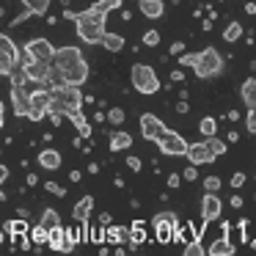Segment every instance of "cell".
<instances>
[{
	"label": "cell",
	"mask_w": 256,
	"mask_h": 256,
	"mask_svg": "<svg viewBox=\"0 0 256 256\" xmlns=\"http://www.w3.org/2000/svg\"><path fill=\"white\" fill-rule=\"evenodd\" d=\"M176 113H179V116H182V113H188V102H179V105H176Z\"/></svg>",
	"instance_id": "f5cc1de1"
},
{
	"label": "cell",
	"mask_w": 256,
	"mask_h": 256,
	"mask_svg": "<svg viewBox=\"0 0 256 256\" xmlns=\"http://www.w3.org/2000/svg\"><path fill=\"white\" fill-rule=\"evenodd\" d=\"M138 127H140V138H146V140H157L166 132V124H162L160 116H154V113H144Z\"/></svg>",
	"instance_id": "7c38bea8"
},
{
	"label": "cell",
	"mask_w": 256,
	"mask_h": 256,
	"mask_svg": "<svg viewBox=\"0 0 256 256\" xmlns=\"http://www.w3.org/2000/svg\"><path fill=\"white\" fill-rule=\"evenodd\" d=\"M39 166L44 168V171H58V168H61V152L42 149L39 152Z\"/></svg>",
	"instance_id": "d6986e66"
},
{
	"label": "cell",
	"mask_w": 256,
	"mask_h": 256,
	"mask_svg": "<svg viewBox=\"0 0 256 256\" xmlns=\"http://www.w3.org/2000/svg\"><path fill=\"white\" fill-rule=\"evenodd\" d=\"M146 223L144 220H132V223H130V250H138V245L140 242H144V240H146Z\"/></svg>",
	"instance_id": "ffe728a7"
},
{
	"label": "cell",
	"mask_w": 256,
	"mask_h": 256,
	"mask_svg": "<svg viewBox=\"0 0 256 256\" xmlns=\"http://www.w3.org/2000/svg\"><path fill=\"white\" fill-rule=\"evenodd\" d=\"M204 140H206V146H210V149H212V154H215V157L226 154V140L215 138V135H212V138H204Z\"/></svg>",
	"instance_id": "8d00e7d4"
},
{
	"label": "cell",
	"mask_w": 256,
	"mask_h": 256,
	"mask_svg": "<svg viewBox=\"0 0 256 256\" xmlns=\"http://www.w3.org/2000/svg\"><path fill=\"white\" fill-rule=\"evenodd\" d=\"M20 3H22L34 17H44L47 8H50V0H20Z\"/></svg>",
	"instance_id": "4316f807"
},
{
	"label": "cell",
	"mask_w": 256,
	"mask_h": 256,
	"mask_svg": "<svg viewBox=\"0 0 256 256\" xmlns=\"http://www.w3.org/2000/svg\"><path fill=\"white\" fill-rule=\"evenodd\" d=\"M184 80V72L182 69H176V72H171V83H182Z\"/></svg>",
	"instance_id": "681fc988"
},
{
	"label": "cell",
	"mask_w": 256,
	"mask_h": 256,
	"mask_svg": "<svg viewBox=\"0 0 256 256\" xmlns=\"http://www.w3.org/2000/svg\"><path fill=\"white\" fill-rule=\"evenodd\" d=\"M50 105H52V88L47 91L44 86L36 91H30V113L28 118L30 122H42L44 116H50Z\"/></svg>",
	"instance_id": "ba28073f"
},
{
	"label": "cell",
	"mask_w": 256,
	"mask_h": 256,
	"mask_svg": "<svg viewBox=\"0 0 256 256\" xmlns=\"http://www.w3.org/2000/svg\"><path fill=\"white\" fill-rule=\"evenodd\" d=\"M220 212H223V201L218 198V193L204 190V198H201V220H204V226L212 223V220H218Z\"/></svg>",
	"instance_id": "8fae6325"
},
{
	"label": "cell",
	"mask_w": 256,
	"mask_h": 256,
	"mask_svg": "<svg viewBox=\"0 0 256 256\" xmlns=\"http://www.w3.org/2000/svg\"><path fill=\"white\" fill-rule=\"evenodd\" d=\"M152 226L157 232L160 245H166V242H174V228L179 226V218H176V212H157L152 218Z\"/></svg>",
	"instance_id": "9c48e42d"
},
{
	"label": "cell",
	"mask_w": 256,
	"mask_h": 256,
	"mask_svg": "<svg viewBox=\"0 0 256 256\" xmlns=\"http://www.w3.org/2000/svg\"><path fill=\"white\" fill-rule=\"evenodd\" d=\"M182 179L184 176H179V174H168V188H171V190L182 188Z\"/></svg>",
	"instance_id": "bcb514c9"
},
{
	"label": "cell",
	"mask_w": 256,
	"mask_h": 256,
	"mask_svg": "<svg viewBox=\"0 0 256 256\" xmlns=\"http://www.w3.org/2000/svg\"><path fill=\"white\" fill-rule=\"evenodd\" d=\"M12 105L14 116H28L30 113V94L25 91V86H12Z\"/></svg>",
	"instance_id": "9a60e30c"
},
{
	"label": "cell",
	"mask_w": 256,
	"mask_h": 256,
	"mask_svg": "<svg viewBox=\"0 0 256 256\" xmlns=\"http://www.w3.org/2000/svg\"><path fill=\"white\" fill-rule=\"evenodd\" d=\"M108 122H110L113 127L124 124V110H122V108H110V110H108Z\"/></svg>",
	"instance_id": "f35d334b"
},
{
	"label": "cell",
	"mask_w": 256,
	"mask_h": 256,
	"mask_svg": "<svg viewBox=\"0 0 256 256\" xmlns=\"http://www.w3.org/2000/svg\"><path fill=\"white\" fill-rule=\"evenodd\" d=\"M52 64H56L64 74H66V80L72 86H83L86 80H88V64H86L83 50H80V47H74V44L58 47L56 61H52Z\"/></svg>",
	"instance_id": "7a4b0ae2"
},
{
	"label": "cell",
	"mask_w": 256,
	"mask_h": 256,
	"mask_svg": "<svg viewBox=\"0 0 256 256\" xmlns=\"http://www.w3.org/2000/svg\"><path fill=\"white\" fill-rule=\"evenodd\" d=\"M122 3H124V0H96L91 8H94V12H100V14H110L113 8H122Z\"/></svg>",
	"instance_id": "d6a6232c"
},
{
	"label": "cell",
	"mask_w": 256,
	"mask_h": 256,
	"mask_svg": "<svg viewBox=\"0 0 256 256\" xmlns=\"http://www.w3.org/2000/svg\"><path fill=\"white\" fill-rule=\"evenodd\" d=\"M245 127H248V132H256V108L248 110V116H245Z\"/></svg>",
	"instance_id": "ee69618b"
},
{
	"label": "cell",
	"mask_w": 256,
	"mask_h": 256,
	"mask_svg": "<svg viewBox=\"0 0 256 256\" xmlns=\"http://www.w3.org/2000/svg\"><path fill=\"white\" fill-rule=\"evenodd\" d=\"M138 12L149 20H160L162 14H166V3H162V0H140Z\"/></svg>",
	"instance_id": "2e32d148"
},
{
	"label": "cell",
	"mask_w": 256,
	"mask_h": 256,
	"mask_svg": "<svg viewBox=\"0 0 256 256\" xmlns=\"http://www.w3.org/2000/svg\"><path fill=\"white\" fill-rule=\"evenodd\" d=\"M226 140H228V144H237V140H240V132H228Z\"/></svg>",
	"instance_id": "db71d44e"
},
{
	"label": "cell",
	"mask_w": 256,
	"mask_h": 256,
	"mask_svg": "<svg viewBox=\"0 0 256 256\" xmlns=\"http://www.w3.org/2000/svg\"><path fill=\"white\" fill-rule=\"evenodd\" d=\"M96 223H102V226H110V215H108V212H100V218H96Z\"/></svg>",
	"instance_id": "f907efd6"
},
{
	"label": "cell",
	"mask_w": 256,
	"mask_h": 256,
	"mask_svg": "<svg viewBox=\"0 0 256 256\" xmlns=\"http://www.w3.org/2000/svg\"><path fill=\"white\" fill-rule=\"evenodd\" d=\"M220 176H206L204 179V190H210V193H218V190H220Z\"/></svg>",
	"instance_id": "b9f144b4"
},
{
	"label": "cell",
	"mask_w": 256,
	"mask_h": 256,
	"mask_svg": "<svg viewBox=\"0 0 256 256\" xmlns=\"http://www.w3.org/2000/svg\"><path fill=\"white\" fill-rule=\"evenodd\" d=\"M91 210H94V196H83V198H80L78 204L72 206V218H74L78 223H83V220H88Z\"/></svg>",
	"instance_id": "ac0fdd59"
},
{
	"label": "cell",
	"mask_w": 256,
	"mask_h": 256,
	"mask_svg": "<svg viewBox=\"0 0 256 256\" xmlns=\"http://www.w3.org/2000/svg\"><path fill=\"white\" fill-rule=\"evenodd\" d=\"M140 42H144L146 47H157V44H160V30H154V28H152V30H146V34H144V39H140Z\"/></svg>",
	"instance_id": "74e56055"
},
{
	"label": "cell",
	"mask_w": 256,
	"mask_h": 256,
	"mask_svg": "<svg viewBox=\"0 0 256 256\" xmlns=\"http://www.w3.org/2000/svg\"><path fill=\"white\" fill-rule=\"evenodd\" d=\"M0 179H3V182L8 179V168H6V166H0Z\"/></svg>",
	"instance_id": "9f6ffc18"
},
{
	"label": "cell",
	"mask_w": 256,
	"mask_h": 256,
	"mask_svg": "<svg viewBox=\"0 0 256 256\" xmlns=\"http://www.w3.org/2000/svg\"><path fill=\"white\" fill-rule=\"evenodd\" d=\"M28 240H30V234H28V232H25V234H12V250L25 248V245H28Z\"/></svg>",
	"instance_id": "ab89813d"
},
{
	"label": "cell",
	"mask_w": 256,
	"mask_h": 256,
	"mask_svg": "<svg viewBox=\"0 0 256 256\" xmlns=\"http://www.w3.org/2000/svg\"><path fill=\"white\" fill-rule=\"evenodd\" d=\"M198 130H201V135H204V138H212V135H218V122L212 116H204L198 122Z\"/></svg>",
	"instance_id": "1f68e13d"
},
{
	"label": "cell",
	"mask_w": 256,
	"mask_h": 256,
	"mask_svg": "<svg viewBox=\"0 0 256 256\" xmlns=\"http://www.w3.org/2000/svg\"><path fill=\"white\" fill-rule=\"evenodd\" d=\"M39 223H42V226H47V228H56V226H61V215H58L56 210H44Z\"/></svg>",
	"instance_id": "e575fe53"
},
{
	"label": "cell",
	"mask_w": 256,
	"mask_h": 256,
	"mask_svg": "<svg viewBox=\"0 0 256 256\" xmlns=\"http://www.w3.org/2000/svg\"><path fill=\"white\" fill-rule=\"evenodd\" d=\"M44 190H47V193H52V196H58V198L66 196V188H61L58 182H44Z\"/></svg>",
	"instance_id": "60d3db41"
},
{
	"label": "cell",
	"mask_w": 256,
	"mask_h": 256,
	"mask_svg": "<svg viewBox=\"0 0 256 256\" xmlns=\"http://www.w3.org/2000/svg\"><path fill=\"white\" fill-rule=\"evenodd\" d=\"M108 242L110 245H127L130 242V228L127 226H108Z\"/></svg>",
	"instance_id": "cb8c5ba5"
},
{
	"label": "cell",
	"mask_w": 256,
	"mask_h": 256,
	"mask_svg": "<svg viewBox=\"0 0 256 256\" xmlns=\"http://www.w3.org/2000/svg\"><path fill=\"white\" fill-rule=\"evenodd\" d=\"M80 176H83L80 171H72V174H69V182H80Z\"/></svg>",
	"instance_id": "11a10c76"
},
{
	"label": "cell",
	"mask_w": 256,
	"mask_h": 256,
	"mask_svg": "<svg viewBox=\"0 0 256 256\" xmlns=\"http://www.w3.org/2000/svg\"><path fill=\"white\" fill-rule=\"evenodd\" d=\"M182 176H184V182H196V179H198V166H193V162H190V166L182 171Z\"/></svg>",
	"instance_id": "7bdbcfd3"
},
{
	"label": "cell",
	"mask_w": 256,
	"mask_h": 256,
	"mask_svg": "<svg viewBox=\"0 0 256 256\" xmlns=\"http://www.w3.org/2000/svg\"><path fill=\"white\" fill-rule=\"evenodd\" d=\"M6 232H8V234H25V232H28V220H25V218L8 220V223H6Z\"/></svg>",
	"instance_id": "d590c367"
},
{
	"label": "cell",
	"mask_w": 256,
	"mask_h": 256,
	"mask_svg": "<svg viewBox=\"0 0 256 256\" xmlns=\"http://www.w3.org/2000/svg\"><path fill=\"white\" fill-rule=\"evenodd\" d=\"M64 17L72 20L74 22V30H78V36L86 42V44H102V39H105V20L108 14H100L94 12V8H86V12H64Z\"/></svg>",
	"instance_id": "6da1fadb"
},
{
	"label": "cell",
	"mask_w": 256,
	"mask_h": 256,
	"mask_svg": "<svg viewBox=\"0 0 256 256\" xmlns=\"http://www.w3.org/2000/svg\"><path fill=\"white\" fill-rule=\"evenodd\" d=\"M157 146H160V152L166 157H184L190 149V144L182 138L179 132H174V130H166V132L157 138Z\"/></svg>",
	"instance_id": "52a82bcc"
},
{
	"label": "cell",
	"mask_w": 256,
	"mask_h": 256,
	"mask_svg": "<svg viewBox=\"0 0 256 256\" xmlns=\"http://www.w3.org/2000/svg\"><path fill=\"white\" fill-rule=\"evenodd\" d=\"M22 50H28L30 56L36 58V61H50V64H52V61H56L58 47H52L50 39H42V36H39V39H30L28 44L22 47Z\"/></svg>",
	"instance_id": "30bf717a"
},
{
	"label": "cell",
	"mask_w": 256,
	"mask_h": 256,
	"mask_svg": "<svg viewBox=\"0 0 256 256\" xmlns=\"http://www.w3.org/2000/svg\"><path fill=\"white\" fill-rule=\"evenodd\" d=\"M226 118H228V122H237V118H240V113H237V110H228V116H226Z\"/></svg>",
	"instance_id": "6f0895ef"
},
{
	"label": "cell",
	"mask_w": 256,
	"mask_h": 256,
	"mask_svg": "<svg viewBox=\"0 0 256 256\" xmlns=\"http://www.w3.org/2000/svg\"><path fill=\"white\" fill-rule=\"evenodd\" d=\"M228 184H232L234 190H240V188H242V184H245V174H242V171H237V174H234V176H232V182H228Z\"/></svg>",
	"instance_id": "f6af8a7d"
},
{
	"label": "cell",
	"mask_w": 256,
	"mask_h": 256,
	"mask_svg": "<svg viewBox=\"0 0 256 256\" xmlns=\"http://www.w3.org/2000/svg\"><path fill=\"white\" fill-rule=\"evenodd\" d=\"M50 72H52V64H50V61H34L30 66H25L28 80H30V83H36V86H47Z\"/></svg>",
	"instance_id": "5bb4252c"
},
{
	"label": "cell",
	"mask_w": 256,
	"mask_h": 256,
	"mask_svg": "<svg viewBox=\"0 0 256 256\" xmlns=\"http://www.w3.org/2000/svg\"><path fill=\"white\" fill-rule=\"evenodd\" d=\"M168 52H171V56H182V52H184V44H182V42H174V44H171V50H168Z\"/></svg>",
	"instance_id": "c3c4849f"
},
{
	"label": "cell",
	"mask_w": 256,
	"mask_h": 256,
	"mask_svg": "<svg viewBox=\"0 0 256 256\" xmlns=\"http://www.w3.org/2000/svg\"><path fill=\"white\" fill-rule=\"evenodd\" d=\"M240 96H242L245 108H256V78H248L242 86H240Z\"/></svg>",
	"instance_id": "44dd1931"
},
{
	"label": "cell",
	"mask_w": 256,
	"mask_h": 256,
	"mask_svg": "<svg viewBox=\"0 0 256 256\" xmlns=\"http://www.w3.org/2000/svg\"><path fill=\"white\" fill-rule=\"evenodd\" d=\"M127 168H130V171H140V168H144L140 157H127Z\"/></svg>",
	"instance_id": "7dc6e473"
},
{
	"label": "cell",
	"mask_w": 256,
	"mask_h": 256,
	"mask_svg": "<svg viewBox=\"0 0 256 256\" xmlns=\"http://www.w3.org/2000/svg\"><path fill=\"white\" fill-rule=\"evenodd\" d=\"M245 12H248V14H256V3H248V6H245Z\"/></svg>",
	"instance_id": "680465c9"
},
{
	"label": "cell",
	"mask_w": 256,
	"mask_h": 256,
	"mask_svg": "<svg viewBox=\"0 0 256 256\" xmlns=\"http://www.w3.org/2000/svg\"><path fill=\"white\" fill-rule=\"evenodd\" d=\"M124 44H127V42H124L122 34H105V39H102V47L110 50V52H122Z\"/></svg>",
	"instance_id": "484cf974"
},
{
	"label": "cell",
	"mask_w": 256,
	"mask_h": 256,
	"mask_svg": "<svg viewBox=\"0 0 256 256\" xmlns=\"http://www.w3.org/2000/svg\"><path fill=\"white\" fill-rule=\"evenodd\" d=\"M204 242H201V237H196V240H190L188 245H182V254L184 256H204Z\"/></svg>",
	"instance_id": "4dcf8cb0"
},
{
	"label": "cell",
	"mask_w": 256,
	"mask_h": 256,
	"mask_svg": "<svg viewBox=\"0 0 256 256\" xmlns=\"http://www.w3.org/2000/svg\"><path fill=\"white\" fill-rule=\"evenodd\" d=\"M30 242H34V245H47V242H50V228L42 226V223H39V226H34V228H30Z\"/></svg>",
	"instance_id": "f546056e"
},
{
	"label": "cell",
	"mask_w": 256,
	"mask_h": 256,
	"mask_svg": "<svg viewBox=\"0 0 256 256\" xmlns=\"http://www.w3.org/2000/svg\"><path fill=\"white\" fill-rule=\"evenodd\" d=\"M110 152H124V149H130L132 146V135L130 132H124V130H116V132L110 135Z\"/></svg>",
	"instance_id": "7402d4cb"
},
{
	"label": "cell",
	"mask_w": 256,
	"mask_h": 256,
	"mask_svg": "<svg viewBox=\"0 0 256 256\" xmlns=\"http://www.w3.org/2000/svg\"><path fill=\"white\" fill-rule=\"evenodd\" d=\"M69 118H72V124L78 127L80 138H91V124L86 122V116H83V108H80V110H72V113H69Z\"/></svg>",
	"instance_id": "d4e9b609"
},
{
	"label": "cell",
	"mask_w": 256,
	"mask_h": 256,
	"mask_svg": "<svg viewBox=\"0 0 256 256\" xmlns=\"http://www.w3.org/2000/svg\"><path fill=\"white\" fill-rule=\"evenodd\" d=\"M188 157L193 166H210V162H215V154H212V149L206 146V140H198V144H190L188 149Z\"/></svg>",
	"instance_id": "4fadbf2b"
},
{
	"label": "cell",
	"mask_w": 256,
	"mask_h": 256,
	"mask_svg": "<svg viewBox=\"0 0 256 256\" xmlns=\"http://www.w3.org/2000/svg\"><path fill=\"white\" fill-rule=\"evenodd\" d=\"M50 245L52 250H61V254H66V228L64 226H56V228H50Z\"/></svg>",
	"instance_id": "603a6c76"
},
{
	"label": "cell",
	"mask_w": 256,
	"mask_h": 256,
	"mask_svg": "<svg viewBox=\"0 0 256 256\" xmlns=\"http://www.w3.org/2000/svg\"><path fill=\"white\" fill-rule=\"evenodd\" d=\"M193 69L201 80H210V78H218L223 72V56L215 50V47H204V50L193 52Z\"/></svg>",
	"instance_id": "3957f363"
},
{
	"label": "cell",
	"mask_w": 256,
	"mask_h": 256,
	"mask_svg": "<svg viewBox=\"0 0 256 256\" xmlns=\"http://www.w3.org/2000/svg\"><path fill=\"white\" fill-rule=\"evenodd\" d=\"M234 250H237V245H234L232 240H228L226 234H223V237H218L215 242H212L210 248H206V254H210V256H232Z\"/></svg>",
	"instance_id": "e0dca14e"
},
{
	"label": "cell",
	"mask_w": 256,
	"mask_h": 256,
	"mask_svg": "<svg viewBox=\"0 0 256 256\" xmlns=\"http://www.w3.org/2000/svg\"><path fill=\"white\" fill-rule=\"evenodd\" d=\"M83 102H86V96H83V91H80V86L66 83V86H61V88H52L50 110H58V113H64V116H69L72 110H80Z\"/></svg>",
	"instance_id": "277c9868"
},
{
	"label": "cell",
	"mask_w": 256,
	"mask_h": 256,
	"mask_svg": "<svg viewBox=\"0 0 256 256\" xmlns=\"http://www.w3.org/2000/svg\"><path fill=\"white\" fill-rule=\"evenodd\" d=\"M69 80H66V74L61 72V69L56 66V64H52V72H50V80H47V86H50V88H61V86H66Z\"/></svg>",
	"instance_id": "836d02e7"
},
{
	"label": "cell",
	"mask_w": 256,
	"mask_h": 256,
	"mask_svg": "<svg viewBox=\"0 0 256 256\" xmlns=\"http://www.w3.org/2000/svg\"><path fill=\"white\" fill-rule=\"evenodd\" d=\"M130 80H132V88L138 91V94H157L160 91V78H157V72L149 66V64H135L132 72H130Z\"/></svg>",
	"instance_id": "5b68a950"
},
{
	"label": "cell",
	"mask_w": 256,
	"mask_h": 256,
	"mask_svg": "<svg viewBox=\"0 0 256 256\" xmlns=\"http://www.w3.org/2000/svg\"><path fill=\"white\" fill-rule=\"evenodd\" d=\"M20 61H22V50H20L17 44H14L12 36H0V74L3 78H12V72L20 66Z\"/></svg>",
	"instance_id": "8992f818"
},
{
	"label": "cell",
	"mask_w": 256,
	"mask_h": 256,
	"mask_svg": "<svg viewBox=\"0 0 256 256\" xmlns=\"http://www.w3.org/2000/svg\"><path fill=\"white\" fill-rule=\"evenodd\" d=\"M242 39V25L234 20V22H228L226 25V30H223V42H228V44H234V42H240Z\"/></svg>",
	"instance_id": "f1b7e54d"
},
{
	"label": "cell",
	"mask_w": 256,
	"mask_h": 256,
	"mask_svg": "<svg viewBox=\"0 0 256 256\" xmlns=\"http://www.w3.org/2000/svg\"><path fill=\"white\" fill-rule=\"evenodd\" d=\"M228 204H232L234 210H240V206H242V198H240V196H232V201H228Z\"/></svg>",
	"instance_id": "816d5d0a"
},
{
	"label": "cell",
	"mask_w": 256,
	"mask_h": 256,
	"mask_svg": "<svg viewBox=\"0 0 256 256\" xmlns=\"http://www.w3.org/2000/svg\"><path fill=\"white\" fill-rule=\"evenodd\" d=\"M78 245H83V234H80V223L78 226H66V254H72Z\"/></svg>",
	"instance_id": "83f0119b"
}]
</instances>
